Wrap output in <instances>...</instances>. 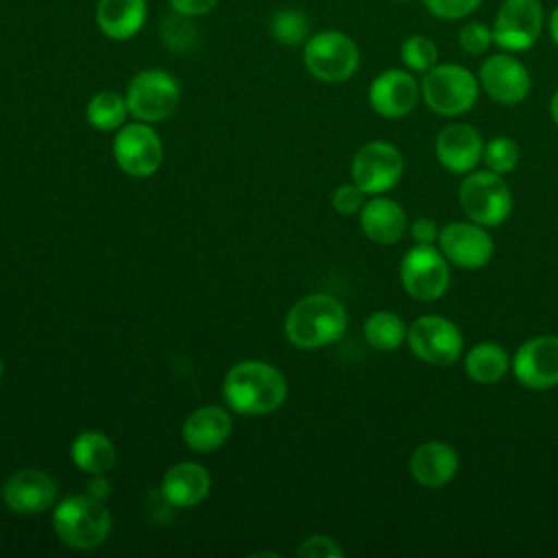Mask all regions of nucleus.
I'll list each match as a JSON object with an SVG mask.
<instances>
[{"label": "nucleus", "mask_w": 558, "mask_h": 558, "mask_svg": "<svg viewBox=\"0 0 558 558\" xmlns=\"http://www.w3.org/2000/svg\"><path fill=\"white\" fill-rule=\"evenodd\" d=\"M222 397L238 414H268L288 397L283 373L262 360L233 364L222 381Z\"/></svg>", "instance_id": "1"}, {"label": "nucleus", "mask_w": 558, "mask_h": 558, "mask_svg": "<svg viewBox=\"0 0 558 558\" xmlns=\"http://www.w3.org/2000/svg\"><path fill=\"white\" fill-rule=\"evenodd\" d=\"M344 305L325 292H314L299 299L283 323L288 340L299 349H320L342 338L347 331Z\"/></svg>", "instance_id": "2"}, {"label": "nucleus", "mask_w": 558, "mask_h": 558, "mask_svg": "<svg viewBox=\"0 0 558 558\" xmlns=\"http://www.w3.org/2000/svg\"><path fill=\"white\" fill-rule=\"evenodd\" d=\"M52 527L59 541L72 549L100 547L111 532V514L92 495H70L52 510Z\"/></svg>", "instance_id": "3"}, {"label": "nucleus", "mask_w": 558, "mask_h": 558, "mask_svg": "<svg viewBox=\"0 0 558 558\" xmlns=\"http://www.w3.org/2000/svg\"><path fill=\"white\" fill-rule=\"evenodd\" d=\"M480 96L477 76L460 63H436L421 78V98L438 116H460Z\"/></svg>", "instance_id": "4"}, {"label": "nucleus", "mask_w": 558, "mask_h": 558, "mask_svg": "<svg viewBox=\"0 0 558 558\" xmlns=\"http://www.w3.org/2000/svg\"><path fill=\"white\" fill-rule=\"evenodd\" d=\"M303 63L314 78L323 83H342L355 74L360 65V48L347 33L325 28L310 35L303 44Z\"/></svg>", "instance_id": "5"}, {"label": "nucleus", "mask_w": 558, "mask_h": 558, "mask_svg": "<svg viewBox=\"0 0 558 558\" xmlns=\"http://www.w3.org/2000/svg\"><path fill=\"white\" fill-rule=\"evenodd\" d=\"M458 196L466 218L482 227H499L512 211V194L504 174L488 168L466 172Z\"/></svg>", "instance_id": "6"}, {"label": "nucleus", "mask_w": 558, "mask_h": 558, "mask_svg": "<svg viewBox=\"0 0 558 558\" xmlns=\"http://www.w3.org/2000/svg\"><path fill=\"white\" fill-rule=\"evenodd\" d=\"M129 116L140 122H161L174 113L181 100L179 81L159 68L137 72L124 92Z\"/></svg>", "instance_id": "7"}, {"label": "nucleus", "mask_w": 558, "mask_h": 558, "mask_svg": "<svg viewBox=\"0 0 558 558\" xmlns=\"http://www.w3.org/2000/svg\"><path fill=\"white\" fill-rule=\"evenodd\" d=\"M399 277L412 299L436 301L449 288V262L434 244H414L401 259Z\"/></svg>", "instance_id": "8"}, {"label": "nucleus", "mask_w": 558, "mask_h": 558, "mask_svg": "<svg viewBox=\"0 0 558 558\" xmlns=\"http://www.w3.org/2000/svg\"><path fill=\"white\" fill-rule=\"evenodd\" d=\"M545 11L541 0H504L493 20V39L506 52L530 50L543 31Z\"/></svg>", "instance_id": "9"}, {"label": "nucleus", "mask_w": 558, "mask_h": 558, "mask_svg": "<svg viewBox=\"0 0 558 558\" xmlns=\"http://www.w3.org/2000/svg\"><path fill=\"white\" fill-rule=\"evenodd\" d=\"M410 351L434 366H447L462 355L464 338L460 327L445 316H421L408 327Z\"/></svg>", "instance_id": "10"}, {"label": "nucleus", "mask_w": 558, "mask_h": 558, "mask_svg": "<svg viewBox=\"0 0 558 558\" xmlns=\"http://www.w3.org/2000/svg\"><path fill=\"white\" fill-rule=\"evenodd\" d=\"M403 174V157L388 142H368L357 148L351 161L353 183L368 196L392 190Z\"/></svg>", "instance_id": "11"}, {"label": "nucleus", "mask_w": 558, "mask_h": 558, "mask_svg": "<svg viewBox=\"0 0 558 558\" xmlns=\"http://www.w3.org/2000/svg\"><path fill=\"white\" fill-rule=\"evenodd\" d=\"M113 157L126 174L144 179L159 170L163 144L148 122H129L113 137Z\"/></svg>", "instance_id": "12"}, {"label": "nucleus", "mask_w": 558, "mask_h": 558, "mask_svg": "<svg viewBox=\"0 0 558 558\" xmlns=\"http://www.w3.org/2000/svg\"><path fill=\"white\" fill-rule=\"evenodd\" d=\"M480 89L499 105H519L532 89L527 68L512 52H497L482 61L477 72Z\"/></svg>", "instance_id": "13"}, {"label": "nucleus", "mask_w": 558, "mask_h": 558, "mask_svg": "<svg viewBox=\"0 0 558 558\" xmlns=\"http://www.w3.org/2000/svg\"><path fill=\"white\" fill-rule=\"evenodd\" d=\"M438 248L449 264L464 270H475L490 262L493 238L486 227L473 220H456L440 229Z\"/></svg>", "instance_id": "14"}, {"label": "nucleus", "mask_w": 558, "mask_h": 558, "mask_svg": "<svg viewBox=\"0 0 558 558\" xmlns=\"http://www.w3.org/2000/svg\"><path fill=\"white\" fill-rule=\"evenodd\" d=\"M510 368L517 381L530 390L558 386V336H536L525 340L517 349Z\"/></svg>", "instance_id": "15"}, {"label": "nucleus", "mask_w": 558, "mask_h": 558, "mask_svg": "<svg viewBox=\"0 0 558 558\" xmlns=\"http://www.w3.org/2000/svg\"><path fill=\"white\" fill-rule=\"evenodd\" d=\"M421 98V83L410 70L388 68L379 72L368 87V102L381 118L408 116Z\"/></svg>", "instance_id": "16"}, {"label": "nucleus", "mask_w": 558, "mask_h": 558, "mask_svg": "<svg viewBox=\"0 0 558 558\" xmlns=\"http://www.w3.org/2000/svg\"><path fill=\"white\" fill-rule=\"evenodd\" d=\"M2 501L17 514H39L54 506L57 482L39 469H20L2 484Z\"/></svg>", "instance_id": "17"}, {"label": "nucleus", "mask_w": 558, "mask_h": 558, "mask_svg": "<svg viewBox=\"0 0 558 558\" xmlns=\"http://www.w3.org/2000/svg\"><path fill=\"white\" fill-rule=\"evenodd\" d=\"M482 150V135L471 124H447L436 137V157L440 166L453 174L471 172L480 163Z\"/></svg>", "instance_id": "18"}, {"label": "nucleus", "mask_w": 558, "mask_h": 558, "mask_svg": "<svg viewBox=\"0 0 558 558\" xmlns=\"http://www.w3.org/2000/svg\"><path fill=\"white\" fill-rule=\"evenodd\" d=\"M233 421L231 414L220 405H203L194 410L181 427L183 442L198 453L214 451L227 442L231 436Z\"/></svg>", "instance_id": "19"}, {"label": "nucleus", "mask_w": 558, "mask_h": 558, "mask_svg": "<svg viewBox=\"0 0 558 558\" xmlns=\"http://www.w3.org/2000/svg\"><path fill=\"white\" fill-rule=\"evenodd\" d=\"M360 227L371 242L388 246L403 238L408 218L395 198L375 194L371 201H364L360 209Z\"/></svg>", "instance_id": "20"}, {"label": "nucleus", "mask_w": 558, "mask_h": 558, "mask_svg": "<svg viewBox=\"0 0 558 558\" xmlns=\"http://www.w3.org/2000/svg\"><path fill=\"white\" fill-rule=\"evenodd\" d=\"M458 453L449 442L427 440L410 456V473L425 488H440L458 473Z\"/></svg>", "instance_id": "21"}, {"label": "nucleus", "mask_w": 558, "mask_h": 558, "mask_svg": "<svg viewBox=\"0 0 558 558\" xmlns=\"http://www.w3.org/2000/svg\"><path fill=\"white\" fill-rule=\"evenodd\" d=\"M96 26L113 41H126L135 37L148 17L146 0H98L96 2Z\"/></svg>", "instance_id": "22"}, {"label": "nucleus", "mask_w": 558, "mask_h": 558, "mask_svg": "<svg viewBox=\"0 0 558 558\" xmlns=\"http://www.w3.org/2000/svg\"><path fill=\"white\" fill-rule=\"evenodd\" d=\"M211 480L203 464L179 462L170 466L161 480V495L174 508H192L209 493Z\"/></svg>", "instance_id": "23"}, {"label": "nucleus", "mask_w": 558, "mask_h": 558, "mask_svg": "<svg viewBox=\"0 0 558 558\" xmlns=\"http://www.w3.org/2000/svg\"><path fill=\"white\" fill-rule=\"evenodd\" d=\"M70 456H72V462L89 475L107 473L116 464L113 442L109 440V436L96 429L81 432L70 445Z\"/></svg>", "instance_id": "24"}, {"label": "nucleus", "mask_w": 558, "mask_h": 558, "mask_svg": "<svg viewBox=\"0 0 558 558\" xmlns=\"http://www.w3.org/2000/svg\"><path fill=\"white\" fill-rule=\"evenodd\" d=\"M510 366H512V362H510L506 349L490 340L473 344L464 357V371L477 384L499 381L508 373Z\"/></svg>", "instance_id": "25"}, {"label": "nucleus", "mask_w": 558, "mask_h": 558, "mask_svg": "<svg viewBox=\"0 0 558 558\" xmlns=\"http://www.w3.org/2000/svg\"><path fill=\"white\" fill-rule=\"evenodd\" d=\"M85 116H87V122L96 131L109 133V131H118L120 126L126 124L129 107H126V100L122 94L105 89L89 98V102L85 107Z\"/></svg>", "instance_id": "26"}, {"label": "nucleus", "mask_w": 558, "mask_h": 558, "mask_svg": "<svg viewBox=\"0 0 558 558\" xmlns=\"http://www.w3.org/2000/svg\"><path fill=\"white\" fill-rule=\"evenodd\" d=\"M364 338L375 351H395L408 338V327L395 312L377 310L364 320Z\"/></svg>", "instance_id": "27"}, {"label": "nucleus", "mask_w": 558, "mask_h": 558, "mask_svg": "<svg viewBox=\"0 0 558 558\" xmlns=\"http://www.w3.org/2000/svg\"><path fill=\"white\" fill-rule=\"evenodd\" d=\"M270 35L283 46L305 44L310 37V20L294 7H281L270 15Z\"/></svg>", "instance_id": "28"}, {"label": "nucleus", "mask_w": 558, "mask_h": 558, "mask_svg": "<svg viewBox=\"0 0 558 558\" xmlns=\"http://www.w3.org/2000/svg\"><path fill=\"white\" fill-rule=\"evenodd\" d=\"M399 57H401V63L405 65V70L425 74L427 70H432L438 63V46L427 35H410L403 39V44L399 48Z\"/></svg>", "instance_id": "29"}, {"label": "nucleus", "mask_w": 558, "mask_h": 558, "mask_svg": "<svg viewBox=\"0 0 558 558\" xmlns=\"http://www.w3.org/2000/svg\"><path fill=\"white\" fill-rule=\"evenodd\" d=\"M519 155H521L519 144L512 137L497 135V137L488 140V144H484L482 161L486 163L488 170H493L497 174H508L517 168Z\"/></svg>", "instance_id": "30"}, {"label": "nucleus", "mask_w": 558, "mask_h": 558, "mask_svg": "<svg viewBox=\"0 0 558 558\" xmlns=\"http://www.w3.org/2000/svg\"><path fill=\"white\" fill-rule=\"evenodd\" d=\"M458 44L466 54H484L490 46H495L493 28L480 20H471L458 31Z\"/></svg>", "instance_id": "31"}, {"label": "nucleus", "mask_w": 558, "mask_h": 558, "mask_svg": "<svg viewBox=\"0 0 558 558\" xmlns=\"http://www.w3.org/2000/svg\"><path fill=\"white\" fill-rule=\"evenodd\" d=\"M421 2L429 15L445 22H453V20L469 17L484 0H421Z\"/></svg>", "instance_id": "32"}, {"label": "nucleus", "mask_w": 558, "mask_h": 558, "mask_svg": "<svg viewBox=\"0 0 558 558\" xmlns=\"http://www.w3.org/2000/svg\"><path fill=\"white\" fill-rule=\"evenodd\" d=\"M296 556H301V558H342L344 549L340 547V543L336 538L325 536V534H314V536H307L299 545Z\"/></svg>", "instance_id": "33"}, {"label": "nucleus", "mask_w": 558, "mask_h": 558, "mask_svg": "<svg viewBox=\"0 0 558 558\" xmlns=\"http://www.w3.org/2000/svg\"><path fill=\"white\" fill-rule=\"evenodd\" d=\"M190 20H192V17H185V15L174 13L172 20L163 22V28H161L163 41H166L170 48H179V50H181V48H185V46L192 44L196 31H194V24H192Z\"/></svg>", "instance_id": "34"}, {"label": "nucleus", "mask_w": 558, "mask_h": 558, "mask_svg": "<svg viewBox=\"0 0 558 558\" xmlns=\"http://www.w3.org/2000/svg\"><path fill=\"white\" fill-rule=\"evenodd\" d=\"M364 192L351 181V183H344V185H338L331 194V205L338 214L342 216H353V214H360L362 205H364Z\"/></svg>", "instance_id": "35"}, {"label": "nucleus", "mask_w": 558, "mask_h": 558, "mask_svg": "<svg viewBox=\"0 0 558 558\" xmlns=\"http://www.w3.org/2000/svg\"><path fill=\"white\" fill-rule=\"evenodd\" d=\"M220 0H168L170 9L185 17H201L207 15L218 7Z\"/></svg>", "instance_id": "36"}, {"label": "nucleus", "mask_w": 558, "mask_h": 558, "mask_svg": "<svg viewBox=\"0 0 558 558\" xmlns=\"http://www.w3.org/2000/svg\"><path fill=\"white\" fill-rule=\"evenodd\" d=\"M438 233H440L438 225L432 218H427V216L416 218L410 225V235H412L414 244H436L438 242Z\"/></svg>", "instance_id": "37"}, {"label": "nucleus", "mask_w": 558, "mask_h": 558, "mask_svg": "<svg viewBox=\"0 0 558 558\" xmlns=\"http://www.w3.org/2000/svg\"><path fill=\"white\" fill-rule=\"evenodd\" d=\"M87 495H92L94 499H100V501L109 495V482L105 480V473L92 475V482L87 486Z\"/></svg>", "instance_id": "38"}, {"label": "nucleus", "mask_w": 558, "mask_h": 558, "mask_svg": "<svg viewBox=\"0 0 558 558\" xmlns=\"http://www.w3.org/2000/svg\"><path fill=\"white\" fill-rule=\"evenodd\" d=\"M547 28H549V35L554 39V44L558 46V4L551 9L549 13V20H547Z\"/></svg>", "instance_id": "39"}, {"label": "nucleus", "mask_w": 558, "mask_h": 558, "mask_svg": "<svg viewBox=\"0 0 558 558\" xmlns=\"http://www.w3.org/2000/svg\"><path fill=\"white\" fill-rule=\"evenodd\" d=\"M549 113H551V120L556 122L558 126V89L551 94V100H549Z\"/></svg>", "instance_id": "40"}, {"label": "nucleus", "mask_w": 558, "mask_h": 558, "mask_svg": "<svg viewBox=\"0 0 558 558\" xmlns=\"http://www.w3.org/2000/svg\"><path fill=\"white\" fill-rule=\"evenodd\" d=\"M2 371H4V362H2V357H0V377H2Z\"/></svg>", "instance_id": "41"}, {"label": "nucleus", "mask_w": 558, "mask_h": 558, "mask_svg": "<svg viewBox=\"0 0 558 558\" xmlns=\"http://www.w3.org/2000/svg\"><path fill=\"white\" fill-rule=\"evenodd\" d=\"M392 2H410V0H392Z\"/></svg>", "instance_id": "42"}]
</instances>
